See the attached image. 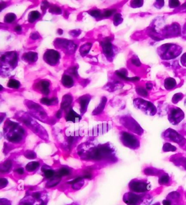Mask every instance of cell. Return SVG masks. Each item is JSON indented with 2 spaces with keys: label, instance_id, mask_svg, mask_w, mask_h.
Returning <instances> with one entry per match:
<instances>
[{
  "label": "cell",
  "instance_id": "obj_1",
  "mask_svg": "<svg viewBox=\"0 0 186 205\" xmlns=\"http://www.w3.org/2000/svg\"><path fill=\"white\" fill-rule=\"evenodd\" d=\"M182 48L175 44H167L159 48V55L165 60L176 58L181 53Z\"/></svg>",
  "mask_w": 186,
  "mask_h": 205
},
{
  "label": "cell",
  "instance_id": "obj_2",
  "mask_svg": "<svg viewBox=\"0 0 186 205\" xmlns=\"http://www.w3.org/2000/svg\"><path fill=\"white\" fill-rule=\"evenodd\" d=\"M123 201L127 205H147L151 202L150 198L145 194L127 193L123 196Z\"/></svg>",
  "mask_w": 186,
  "mask_h": 205
},
{
  "label": "cell",
  "instance_id": "obj_3",
  "mask_svg": "<svg viewBox=\"0 0 186 205\" xmlns=\"http://www.w3.org/2000/svg\"><path fill=\"white\" fill-rule=\"evenodd\" d=\"M135 108L139 109L146 115L153 116L157 113L156 106L150 101H146L141 98H137L134 101Z\"/></svg>",
  "mask_w": 186,
  "mask_h": 205
},
{
  "label": "cell",
  "instance_id": "obj_4",
  "mask_svg": "<svg viewBox=\"0 0 186 205\" xmlns=\"http://www.w3.org/2000/svg\"><path fill=\"white\" fill-rule=\"evenodd\" d=\"M131 191L137 194H145L151 189V184L148 181L133 179L129 184Z\"/></svg>",
  "mask_w": 186,
  "mask_h": 205
},
{
  "label": "cell",
  "instance_id": "obj_5",
  "mask_svg": "<svg viewBox=\"0 0 186 205\" xmlns=\"http://www.w3.org/2000/svg\"><path fill=\"white\" fill-rule=\"evenodd\" d=\"M184 114L181 109L173 107L169 111L168 118L171 123L177 125L184 119Z\"/></svg>",
  "mask_w": 186,
  "mask_h": 205
},
{
  "label": "cell",
  "instance_id": "obj_6",
  "mask_svg": "<svg viewBox=\"0 0 186 205\" xmlns=\"http://www.w3.org/2000/svg\"><path fill=\"white\" fill-rule=\"evenodd\" d=\"M122 142L128 147L136 150L139 148L140 142L137 137L128 133L124 132L121 136Z\"/></svg>",
  "mask_w": 186,
  "mask_h": 205
},
{
  "label": "cell",
  "instance_id": "obj_7",
  "mask_svg": "<svg viewBox=\"0 0 186 205\" xmlns=\"http://www.w3.org/2000/svg\"><path fill=\"white\" fill-rule=\"evenodd\" d=\"M165 137H167L170 141L179 143L180 145L184 144L185 142V139L183 137L179 134V133H177L176 131L172 129H169L166 131L165 133Z\"/></svg>",
  "mask_w": 186,
  "mask_h": 205
},
{
  "label": "cell",
  "instance_id": "obj_8",
  "mask_svg": "<svg viewBox=\"0 0 186 205\" xmlns=\"http://www.w3.org/2000/svg\"><path fill=\"white\" fill-rule=\"evenodd\" d=\"M44 58L47 62L53 65L58 62L60 58V55L57 51L49 50L45 54Z\"/></svg>",
  "mask_w": 186,
  "mask_h": 205
},
{
  "label": "cell",
  "instance_id": "obj_9",
  "mask_svg": "<svg viewBox=\"0 0 186 205\" xmlns=\"http://www.w3.org/2000/svg\"><path fill=\"white\" fill-rule=\"evenodd\" d=\"M62 82L64 86H67V87H71L73 84V80L68 75H65L63 77Z\"/></svg>",
  "mask_w": 186,
  "mask_h": 205
},
{
  "label": "cell",
  "instance_id": "obj_10",
  "mask_svg": "<svg viewBox=\"0 0 186 205\" xmlns=\"http://www.w3.org/2000/svg\"><path fill=\"white\" fill-rule=\"evenodd\" d=\"M176 85V82L175 80L172 78H169L165 82V86L167 89H171L175 87Z\"/></svg>",
  "mask_w": 186,
  "mask_h": 205
},
{
  "label": "cell",
  "instance_id": "obj_11",
  "mask_svg": "<svg viewBox=\"0 0 186 205\" xmlns=\"http://www.w3.org/2000/svg\"><path fill=\"white\" fill-rule=\"evenodd\" d=\"M40 16V13L37 11H33L30 13L29 15V19L30 22H33L38 19Z\"/></svg>",
  "mask_w": 186,
  "mask_h": 205
},
{
  "label": "cell",
  "instance_id": "obj_12",
  "mask_svg": "<svg viewBox=\"0 0 186 205\" xmlns=\"http://www.w3.org/2000/svg\"><path fill=\"white\" fill-rule=\"evenodd\" d=\"M104 45H103V49H104V53L108 54V55H110L112 54V46L110 43L106 42L104 43Z\"/></svg>",
  "mask_w": 186,
  "mask_h": 205
},
{
  "label": "cell",
  "instance_id": "obj_13",
  "mask_svg": "<svg viewBox=\"0 0 186 205\" xmlns=\"http://www.w3.org/2000/svg\"><path fill=\"white\" fill-rule=\"evenodd\" d=\"M163 150L164 152H169V151H175L176 150V148L174 146L171 145L170 143H166L164 144L163 146Z\"/></svg>",
  "mask_w": 186,
  "mask_h": 205
},
{
  "label": "cell",
  "instance_id": "obj_14",
  "mask_svg": "<svg viewBox=\"0 0 186 205\" xmlns=\"http://www.w3.org/2000/svg\"><path fill=\"white\" fill-rule=\"evenodd\" d=\"M169 181H170V179L168 175H163L160 177L159 183L160 184H166L169 183Z\"/></svg>",
  "mask_w": 186,
  "mask_h": 205
},
{
  "label": "cell",
  "instance_id": "obj_15",
  "mask_svg": "<svg viewBox=\"0 0 186 205\" xmlns=\"http://www.w3.org/2000/svg\"><path fill=\"white\" fill-rule=\"evenodd\" d=\"M67 119H69V121H73L75 122L74 119H80V117L79 116V115H77L76 113H74L73 111H72L71 113L69 114L67 116Z\"/></svg>",
  "mask_w": 186,
  "mask_h": 205
},
{
  "label": "cell",
  "instance_id": "obj_16",
  "mask_svg": "<svg viewBox=\"0 0 186 205\" xmlns=\"http://www.w3.org/2000/svg\"><path fill=\"white\" fill-rule=\"evenodd\" d=\"M24 58L26 60H29V61H35V58H37V56L36 54L33 53H30L29 54H26Z\"/></svg>",
  "mask_w": 186,
  "mask_h": 205
},
{
  "label": "cell",
  "instance_id": "obj_17",
  "mask_svg": "<svg viewBox=\"0 0 186 205\" xmlns=\"http://www.w3.org/2000/svg\"><path fill=\"white\" fill-rule=\"evenodd\" d=\"M64 98H65V100H63L62 105H61L62 108L63 109L67 108L69 106V105L71 104V102H72L71 97H69V96L68 97H64Z\"/></svg>",
  "mask_w": 186,
  "mask_h": 205
},
{
  "label": "cell",
  "instance_id": "obj_18",
  "mask_svg": "<svg viewBox=\"0 0 186 205\" xmlns=\"http://www.w3.org/2000/svg\"><path fill=\"white\" fill-rule=\"evenodd\" d=\"M89 100L87 98H83L81 100V111L85 110L87 106V104L89 103Z\"/></svg>",
  "mask_w": 186,
  "mask_h": 205
},
{
  "label": "cell",
  "instance_id": "obj_19",
  "mask_svg": "<svg viewBox=\"0 0 186 205\" xmlns=\"http://www.w3.org/2000/svg\"><path fill=\"white\" fill-rule=\"evenodd\" d=\"M20 86V84L19 82L16 81V80H11L10 82H8V86L9 87L14 88H18V87Z\"/></svg>",
  "mask_w": 186,
  "mask_h": 205
},
{
  "label": "cell",
  "instance_id": "obj_20",
  "mask_svg": "<svg viewBox=\"0 0 186 205\" xmlns=\"http://www.w3.org/2000/svg\"><path fill=\"white\" fill-rule=\"evenodd\" d=\"M14 16H16L14 14H12V13L8 14H7V16H6V20L7 22L11 23L12 21H13L16 18H14Z\"/></svg>",
  "mask_w": 186,
  "mask_h": 205
},
{
  "label": "cell",
  "instance_id": "obj_21",
  "mask_svg": "<svg viewBox=\"0 0 186 205\" xmlns=\"http://www.w3.org/2000/svg\"><path fill=\"white\" fill-rule=\"evenodd\" d=\"M56 100H53V99L52 100H50V99H48V98H43L41 100V102L43 104H46V105H50L52 103V102H54Z\"/></svg>",
  "mask_w": 186,
  "mask_h": 205
},
{
  "label": "cell",
  "instance_id": "obj_22",
  "mask_svg": "<svg viewBox=\"0 0 186 205\" xmlns=\"http://www.w3.org/2000/svg\"><path fill=\"white\" fill-rule=\"evenodd\" d=\"M182 97H183L182 96V94H181V93H179V94L175 95L174 96V98H173V102L175 103H176L180 99H182Z\"/></svg>",
  "mask_w": 186,
  "mask_h": 205
},
{
  "label": "cell",
  "instance_id": "obj_23",
  "mask_svg": "<svg viewBox=\"0 0 186 205\" xmlns=\"http://www.w3.org/2000/svg\"><path fill=\"white\" fill-rule=\"evenodd\" d=\"M115 10H108L104 12V16L105 17H109L114 13Z\"/></svg>",
  "mask_w": 186,
  "mask_h": 205
},
{
  "label": "cell",
  "instance_id": "obj_24",
  "mask_svg": "<svg viewBox=\"0 0 186 205\" xmlns=\"http://www.w3.org/2000/svg\"><path fill=\"white\" fill-rule=\"evenodd\" d=\"M60 174L61 176H65L67 175H68L69 174V171L66 169H62V170L60 171Z\"/></svg>",
  "mask_w": 186,
  "mask_h": 205
},
{
  "label": "cell",
  "instance_id": "obj_25",
  "mask_svg": "<svg viewBox=\"0 0 186 205\" xmlns=\"http://www.w3.org/2000/svg\"><path fill=\"white\" fill-rule=\"evenodd\" d=\"M181 62L183 66L186 67V53L184 54L181 58Z\"/></svg>",
  "mask_w": 186,
  "mask_h": 205
},
{
  "label": "cell",
  "instance_id": "obj_26",
  "mask_svg": "<svg viewBox=\"0 0 186 205\" xmlns=\"http://www.w3.org/2000/svg\"><path fill=\"white\" fill-rule=\"evenodd\" d=\"M53 171H51V170H47V171L45 172V176L48 177V178L53 176Z\"/></svg>",
  "mask_w": 186,
  "mask_h": 205
},
{
  "label": "cell",
  "instance_id": "obj_27",
  "mask_svg": "<svg viewBox=\"0 0 186 205\" xmlns=\"http://www.w3.org/2000/svg\"><path fill=\"white\" fill-rule=\"evenodd\" d=\"M100 12L99 11H93L91 12V15L95 17H98V16H100Z\"/></svg>",
  "mask_w": 186,
  "mask_h": 205
},
{
  "label": "cell",
  "instance_id": "obj_28",
  "mask_svg": "<svg viewBox=\"0 0 186 205\" xmlns=\"http://www.w3.org/2000/svg\"><path fill=\"white\" fill-rule=\"evenodd\" d=\"M52 10H53V12L55 13H60L61 12H62L61 9L59 8L58 7H54L53 8Z\"/></svg>",
  "mask_w": 186,
  "mask_h": 205
},
{
  "label": "cell",
  "instance_id": "obj_29",
  "mask_svg": "<svg viewBox=\"0 0 186 205\" xmlns=\"http://www.w3.org/2000/svg\"><path fill=\"white\" fill-rule=\"evenodd\" d=\"M120 19H121V16L120 14H118L115 16V18H114L115 22H120Z\"/></svg>",
  "mask_w": 186,
  "mask_h": 205
},
{
  "label": "cell",
  "instance_id": "obj_30",
  "mask_svg": "<svg viewBox=\"0 0 186 205\" xmlns=\"http://www.w3.org/2000/svg\"><path fill=\"white\" fill-rule=\"evenodd\" d=\"M163 205H171V203L170 200H165L163 202Z\"/></svg>",
  "mask_w": 186,
  "mask_h": 205
},
{
  "label": "cell",
  "instance_id": "obj_31",
  "mask_svg": "<svg viewBox=\"0 0 186 205\" xmlns=\"http://www.w3.org/2000/svg\"><path fill=\"white\" fill-rule=\"evenodd\" d=\"M21 27H20V26H16V31H21Z\"/></svg>",
  "mask_w": 186,
  "mask_h": 205
},
{
  "label": "cell",
  "instance_id": "obj_32",
  "mask_svg": "<svg viewBox=\"0 0 186 205\" xmlns=\"http://www.w3.org/2000/svg\"><path fill=\"white\" fill-rule=\"evenodd\" d=\"M18 172L19 173H20V174H22L24 173V170H23L22 169H18Z\"/></svg>",
  "mask_w": 186,
  "mask_h": 205
},
{
  "label": "cell",
  "instance_id": "obj_33",
  "mask_svg": "<svg viewBox=\"0 0 186 205\" xmlns=\"http://www.w3.org/2000/svg\"><path fill=\"white\" fill-rule=\"evenodd\" d=\"M157 203H156V204H155V205H157ZM158 205H160H160H159V203H158Z\"/></svg>",
  "mask_w": 186,
  "mask_h": 205
}]
</instances>
